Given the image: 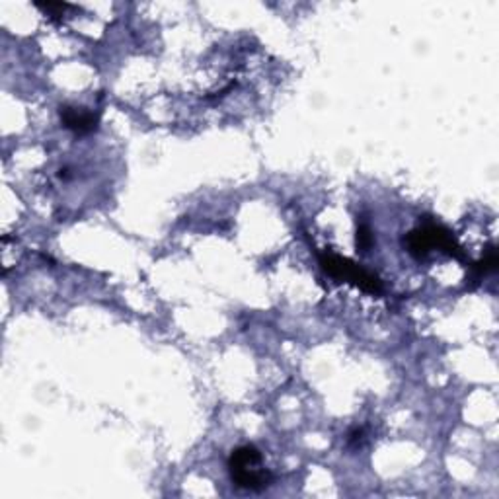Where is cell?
Wrapping results in <instances>:
<instances>
[{
	"label": "cell",
	"mask_w": 499,
	"mask_h": 499,
	"mask_svg": "<svg viewBox=\"0 0 499 499\" xmlns=\"http://www.w3.org/2000/svg\"><path fill=\"white\" fill-rule=\"evenodd\" d=\"M320 265L322 270L338 281H347L361 291L371 292V295H380L383 292V281L373 271L365 270L359 263L340 258L335 254H320Z\"/></svg>",
	"instance_id": "6da1fadb"
},
{
	"label": "cell",
	"mask_w": 499,
	"mask_h": 499,
	"mask_svg": "<svg viewBox=\"0 0 499 499\" xmlns=\"http://www.w3.org/2000/svg\"><path fill=\"white\" fill-rule=\"evenodd\" d=\"M59 117H61L64 129L73 131L74 135H88L96 131L100 123V114L86 112L82 107H73V105H61Z\"/></svg>",
	"instance_id": "7a4b0ae2"
},
{
	"label": "cell",
	"mask_w": 499,
	"mask_h": 499,
	"mask_svg": "<svg viewBox=\"0 0 499 499\" xmlns=\"http://www.w3.org/2000/svg\"><path fill=\"white\" fill-rule=\"evenodd\" d=\"M433 220H426L421 227H417L404 236V246L410 256L416 260H426L431 248H435V238H433Z\"/></svg>",
	"instance_id": "3957f363"
},
{
	"label": "cell",
	"mask_w": 499,
	"mask_h": 499,
	"mask_svg": "<svg viewBox=\"0 0 499 499\" xmlns=\"http://www.w3.org/2000/svg\"><path fill=\"white\" fill-rule=\"evenodd\" d=\"M230 478L238 488L252 489V491H261V489L270 488V484L273 482L270 470L256 466L230 468Z\"/></svg>",
	"instance_id": "277c9868"
},
{
	"label": "cell",
	"mask_w": 499,
	"mask_h": 499,
	"mask_svg": "<svg viewBox=\"0 0 499 499\" xmlns=\"http://www.w3.org/2000/svg\"><path fill=\"white\" fill-rule=\"evenodd\" d=\"M261 462V453L252 445H244L232 450L229 458V468H244V466H258Z\"/></svg>",
	"instance_id": "5b68a950"
},
{
	"label": "cell",
	"mask_w": 499,
	"mask_h": 499,
	"mask_svg": "<svg viewBox=\"0 0 499 499\" xmlns=\"http://www.w3.org/2000/svg\"><path fill=\"white\" fill-rule=\"evenodd\" d=\"M498 261H499V256H498V250L496 248H489V252L482 258V260L474 261L472 265H470V270L474 273V279H480L482 275H486L489 271H493L498 268Z\"/></svg>",
	"instance_id": "8992f818"
},
{
	"label": "cell",
	"mask_w": 499,
	"mask_h": 499,
	"mask_svg": "<svg viewBox=\"0 0 499 499\" xmlns=\"http://www.w3.org/2000/svg\"><path fill=\"white\" fill-rule=\"evenodd\" d=\"M373 232H371V227L367 222H359L357 225V248L361 252H369L371 246H373Z\"/></svg>",
	"instance_id": "52a82bcc"
},
{
	"label": "cell",
	"mask_w": 499,
	"mask_h": 499,
	"mask_svg": "<svg viewBox=\"0 0 499 499\" xmlns=\"http://www.w3.org/2000/svg\"><path fill=\"white\" fill-rule=\"evenodd\" d=\"M37 8L45 14H49L51 18H59L62 16L67 10H71L73 6L71 4H67V2H33Z\"/></svg>",
	"instance_id": "ba28073f"
},
{
	"label": "cell",
	"mask_w": 499,
	"mask_h": 499,
	"mask_svg": "<svg viewBox=\"0 0 499 499\" xmlns=\"http://www.w3.org/2000/svg\"><path fill=\"white\" fill-rule=\"evenodd\" d=\"M361 441H363V429H353V431L349 433V445H351V447H359Z\"/></svg>",
	"instance_id": "9c48e42d"
}]
</instances>
